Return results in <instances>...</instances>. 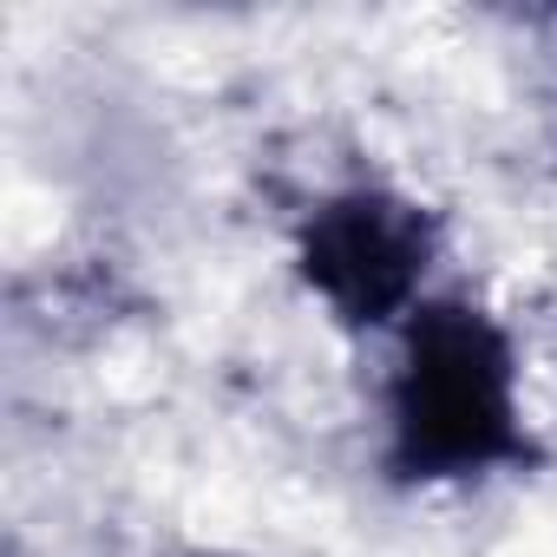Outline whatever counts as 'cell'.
I'll return each instance as SVG.
<instances>
[{
  "label": "cell",
  "instance_id": "cell-1",
  "mask_svg": "<svg viewBox=\"0 0 557 557\" xmlns=\"http://www.w3.org/2000/svg\"><path fill=\"white\" fill-rule=\"evenodd\" d=\"M511 342L466 302H433L413 315L394 374V472L400 479H466L524 459V426L511 400Z\"/></svg>",
  "mask_w": 557,
  "mask_h": 557
},
{
  "label": "cell",
  "instance_id": "cell-2",
  "mask_svg": "<svg viewBox=\"0 0 557 557\" xmlns=\"http://www.w3.org/2000/svg\"><path fill=\"white\" fill-rule=\"evenodd\" d=\"M426 262H433V216L387 190H348L322 203L302 230L309 289L355 329L407 309Z\"/></svg>",
  "mask_w": 557,
  "mask_h": 557
}]
</instances>
